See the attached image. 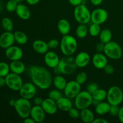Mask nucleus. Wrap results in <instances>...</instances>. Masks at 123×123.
<instances>
[{
    "label": "nucleus",
    "instance_id": "1",
    "mask_svg": "<svg viewBox=\"0 0 123 123\" xmlns=\"http://www.w3.org/2000/svg\"><path fill=\"white\" fill-rule=\"evenodd\" d=\"M29 73L31 82L40 90H47L52 85V76L45 67L32 66L29 69Z\"/></svg>",
    "mask_w": 123,
    "mask_h": 123
},
{
    "label": "nucleus",
    "instance_id": "2",
    "mask_svg": "<svg viewBox=\"0 0 123 123\" xmlns=\"http://www.w3.org/2000/svg\"><path fill=\"white\" fill-rule=\"evenodd\" d=\"M77 67L74 58L72 56H66L60 59L58 66L54 68V72L56 74L70 75L76 70Z\"/></svg>",
    "mask_w": 123,
    "mask_h": 123
},
{
    "label": "nucleus",
    "instance_id": "3",
    "mask_svg": "<svg viewBox=\"0 0 123 123\" xmlns=\"http://www.w3.org/2000/svg\"><path fill=\"white\" fill-rule=\"evenodd\" d=\"M61 52L65 56H72L76 52L78 48V42L74 37L67 34L63 36L60 43Z\"/></svg>",
    "mask_w": 123,
    "mask_h": 123
},
{
    "label": "nucleus",
    "instance_id": "4",
    "mask_svg": "<svg viewBox=\"0 0 123 123\" xmlns=\"http://www.w3.org/2000/svg\"><path fill=\"white\" fill-rule=\"evenodd\" d=\"M91 13L90 10L84 4L79 5L74 8L73 16L79 24H87L91 21Z\"/></svg>",
    "mask_w": 123,
    "mask_h": 123
},
{
    "label": "nucleus",
    "instance_id": "5",
    "mask_svg": "<svg viewBox=\"0 0 123 123\" xmlns=\"http://www.w3.org/2000/svg\"><path fill=\"white\" fill-rule=\"evenodd\" d=\"M103 53L109 58L112 60H119L122 57L123 48L116 42L111 41L105 45Z\"/></svg>",
    "mask_w": 123,
    "mask_h": 123
},
{
    "label": "nucleus",
    "instance_id": "6",
    "mask_svg": "<svg viewBox=\"0 0 123 123\" xmlns=\"http://www.w3.org/2000/svg\"><path fill=\"white\" fill-rule=\"evenodd\" d=\"M92 101L93 98L92 94L86 90L80 91L74 98L75 107L80 111L88 108L90 106L92 105Z\"/></svg>",
    "mask_w": 123,
    "mask_h": 123
},
{
    "label": "nucleus",
    "instance_id": "7",
    "mask_svg": "<svg viewBox=\"0 0 123 123\" xmlns=\"http://www.w3.org/2000/svg\"><path fill=\"white\" fill-rule=\"evenodd\" d=\"M14 108L18 115L22 118L24 119L30 116L32 105L30 100L20 98L16 100Z\"/></svg>",
    "mask_w": 123,
    "mask_h": 123
},
{
    "label": "nucleus",
    "instance_id": "8",
    "mask_svg": "<svg viewBox=\"0 0 123 123\" xmlns=\"http://www.w3.org/2000/svg\"><path fill=\"white\" fill-rule=\"evenodd\" d=\"M107 102L111 105H120L123 101V92L118 86H112L107 91Z\"/></svg>",
    "mask_w": 123,
    "mask_h": 123
},
{
    "label": "nucleus",
    "instance_id": "9",
    "mask_svg": "<svg viewBox=\"0 0 123 123\" xmlns=\"http://www.w3.org/2000/svg\"><path fill=\"white\" fill-rule=\"evenodd\" d=\"M6 85L12 91H19L22 86L23 80L20 74L10 73L6 77Z\"/></svg>",
    "mask_w": 123,
    "mask_h": 123
},
{
    "label": "nucleus",
    "instance_id": "10",
    "mask_svg": "<svg viewBox=\"0 0 123 123\" xmlns=\"http://www.w3.org/2000/svg\"><path fill=\"white\" fill-rule=\"evenodd\" d=\"M80 91L81 85L76 80H72L67 82L64 90V95L70 99H74Z\"/></svg>",
    "mask_w": 123,
    "mask_h": 123
},
{
    "label": "nucleus",
    "instance_id": "11",
    "mask_svg": "<svg viewBox=\"0 0 123 123\" xmlns=\"http://www.w3.org/2000/svg\"><path fill=\"white\" fill-rule=\"evenodd\" d=\"M20 97L31 100L35 97L37 92V86L31 82L24 83L19 91Z\"/></svg>",
    "mask_w": 123,
    "mask_h": 123
},
{
    "label": "nucleus",
    "instance_id": "12",
    "mask_svg": "<svg viewBox=\"0 0 123 123\" xmlns=\"http://www.w3.org/2000/svg\"><path fill=\"white\" fill-rule=\"evenodd\" d=\"M108 18V13L103 8H97L91 13V21L94 24L102 25Z\"/></svg>",
    "mask_w": 123,
    "mask_h": 123
},
{
    "label": "nucleus",
    "instance_id": "13",
    "mask_svg": "<svg viewBox=\"0 0 123 123\" xmlns=\"http://www.w3.org/2000/svg\"><path fill=\"white\" fill-rule=\"evenodd\" d=\"M5 54L8 60L16 61L21 60L23 56V51L20 47L13 45L6 49Z\"/></svg>",
    "mask_w": 123,
    "mask_h": 123
},
{
    "label": "nucleus",
    "instance_id": "14",
    "mask_svg": "<svg viewBox=\"0 0 123 123\" xmlns=\"http://www.w3.org/2000/svg\"><path fill=\"white\" fill-rule=\"evenodd\" d=\"M60 58L58 55L54 51L48 50L44 56V61L45 64L50 68H54L58 66Z\"/></svg>",
    "mask_w": 123,
    "mask_h": 123
},
{
    "label": "nucleus",
    "instance_id": "15",
    "mask_svg": "<svg viewBox=\"0 0 123 123\" xmlns=\"http://www.w3.org/2000/svg\"><path fill=\"white\" fill-rule=\"evenodd\" d=\"M36 122L41 123L44 122L46 117V112L41 106L34 105L32 106L30 116Z\"/></svg>",
    "mask_w": 123,
    "mask_h": 123
},
{
    "label": "nucleus",
    "instance_id": "16",
    "mask_svg": "<svg viewBox=\"0 0 123 123\" xmlns=\"http://www.w3.org/2000/svg\"><path fill=\"white\" fill-rule=\"evenodd\" d=\"M92 63L97 69H103L108 64V57L104 53L97 52L92 56Z\"/></svg>",
    "mask_w": 123,
    "mask_h": 123
},
{
    "label": "nucleus",
    "instance_id": "17",
    "mask_svg": "<svg viewBox=\"0 0 123 123\" xmlns=\"http://www.w3.org/2000/svg\"><path fill=\"white\" fill-rule=\"evenodd\" d=\"M41 106L44 109L46 114L50 115L56 114L58 109L56 102L49 97L43 99Z\"/></svg>",
    "mask_w": 123,
    "mask_h": 123
},
{
    "label": "nucleus",
    "instance_id": "18",
    "mask_svg": "<svg viewBox=\"0 0 123 123\" xmlns=\"http://www.w3.org/2000/svg\"><path fill=\"white\" fill-rule=\"evenodd\" d=\"M14 40V33L10 31H6L0 36V47L2 49L7 48L13 45Z\"/></svg>",
    "mask_w": 123,
    "mask_h": 123
},
{
    "label": "nucleus",
    "instance_id": "19",
    "mask_svg": "<svg viewBox=\"0 0 123 123\" xmlns=\"http://www.w3.org/2000/svg\"><path fill=\"white\" fill-rule=\"evenodd\" d=\"M76 64L79 68H84L86 67L91 61V56L86 52H80L78 53L74 58Z\"/></svg>",
    "mask_w": 123,
    "mask_h": 123
},
{
    "label": "nucleus",
    "instance_id": "20",
    "mask_svg": "<svg viewBox=\"0 0 123 123\" xmlns=\"http://www.w3.org/2000/svg\"><path fill=\"white\" fill-rule=\"evenodd\" d=\"M32 49L36 52L39 54H45L49 50L48 43L42 40H36L32 44Z\"/></svg>",
    "mask_w": 123,
    "mask_h": 123
},
{
    "label": "nucleus",
    "instance_id": "21",
    "mask_svg": "<svg viewBox=\"0 0 123 123\" xmlns=\"http://www.w3.org/2000/svg\"><path fill=\"white\" fill-rule=\"evenodd\" d=\"M15 12L20 19L24 20H28L31 15V11L28 7L23 4H18Z\"/></svg>",
    "mask_w": 123,
    "mask_h": 123
},
{
    "label": "nucleus",
    "instance_id": "22",
    "mask_svg": "<svg viewBox=\"0 0 123 123\" xmlns=\"http://www.w3.org/2000/svg\"><path fill=\"white\" fill-rule=\"evenodd\" d=\"M58 109L63 112H68L73 107V104L70 98L62 96L56 101Z\"/></svg>",
    "mask_w": 123,
    "mask_h": 123
},
{
    "label": "nucleus",
    "instance_id": "23",
    "mask_svg": "<svg viewBox=\"0 0 123 123\" xmlns=\"http://www.w3.org/2000/svg\"><path fill=\"white\" fill-rule=\"evenodd\" d=\"M57 29L62 36L69 34L71 30L70 23L66 19H60L57 23Z\"/></svg>",
    "mask_w": 123,
    "mask_h": 123
},
{
    "label": "nucleus",
    "instance_id": "24",
    "mask_svg": "<svg viewBox=\"0 0 123 123\" xmlns=\"http://www.w3.org/2000/svg\"><path fill=\"white\" fill-rule=\"evenodd\" d=\"M9 66L11 72L16 74H21L25 70V65L20 60L12 61Z\"/></svg>",
    "mask_w": 123,
    "mask_h": 123
},
{
    "label": "nucleus",
    "instance_id": "25",
    "mask_svg": "<svg viewBox=\"0 0 123 123\" xmlns=\"http://www.w3.org/2000/svg\"><path fill=\"white\" fill-rule=\"evenodd\" d=\"M80 118L85 123H92L95 119L94 114L91 109L88 108L80 110Z\"/></svg>",
    "mask_w": 123,
    "mask_h": 123
},
{
    "label": "nucleus",
    "instance_id": "26",
    "mask_svg": "<svg viewBox=\"0 0 123 123\" xmlns=\"http://www.w3.org/2000/svg\"><path fill=\"white\" fill-rule=\"evenodd\" d=\"M67 82L66 78L60 74H56L54 78H53L52 84L55 86V88L60 90V91H64Z\"/></svg>",
    "mask_w": 123,
    "mask_h": 123
},
{
    "label": "nucleus",
    "instance_id": "27",
    "mask_svg": "<svg viewBox=\"0 0 123 123\" xmlns=\"http://www.w3.org/2000/svg\"><path fill=\"white\" fill-rule=\"evenodd\" d=\"M111 108V105L108 102H106L103 101L100 102L96 106L95 111L96 114L99 115H104L109 114Z\"/></svg>",
    "mask_w": 123,
    "mask_h": 123
},
{
    "label": "nucleus",
    "instance_id": "28",
    "mask_svg": "<svg viewBox=\"0 0 123 123\" xmlns=\"http://www.w3.org/2000/svg\"><path fill=\"white\" fill-rule=\"evenodd\" d=\"M100 41L104 44H106L108 42H111L112 38V33L109 29L105 28L101 31L99 36Z\"/></svg>",
    "mask_w": 123,
    "mask_h": 123
},
{
    "label": "nucleus",
    "instance_id": "29",
    "mask_svg": "<svg viewBox=\"0 0 123 123\" xmlns=\"http://www.w3.org/2000/svg\"><path fill=\"white\" fill-rule=\"evenodd\" d=\"M14 37L15 42L20 45L26 44L28 41V38L26 34L22 31H16L14 32Z\"/></svg>",
    "mask_w": 123,
    "mask_h": 123
},
{
    "label": "nucleus",
    "instance_id": "30",
    "mask_svg": "<svg viewBox=\"0 0 123 123\" xmlns=\"http://www.w3.org/2000/svg\"><path fill=\"white\" fill-rule=\"evenodd\" d=\"M91 94L94 100L98 101L99 102H103L106 99L107 91L103 88H98Z\"/></svg>",
    "mask_w": 123,
    "mask_h": 123
},
{
    "label": "nucleus",
    "instance_id": "31",
    "mask_svg": "<svg viewBox=\"0 0 123 123\" xmlns=\"http://www.w3.org/2000/svg\"><path fill=\"white\" fill-rule=\"evenodd\" d=\"M88 34V28L86 24H79L76 28V35L79 38H84Z\"/></svg>",
    "mask_w": 123,
    "mask_h": 123
},
{
    "label": "nucleus",
    "instance_id": "32",
    "mask_svg": "<svg viewBox=\"0 0 123 123\" xmlns=\"http://www.w3.org/2000/svg\"><path fill=\"white\" fill-rule=\"evenodd\" d=\"M1 25L2 28L6 31H10L12 32L14 28V25L12 19L9 18L5 17L1 20Z\"/></svg>",
    "mask_w": 123,
    "mask_h": 123
},
{
    "label": "nucleus",
    "instance_id": "33",
    "mask_svg": "<svg viewBox=\"0 0 123 123\" xmlns=\"http://www.w3.org/2000/svg\"><path fill=\"white\" fill-rule=\"evenodd\" d=\"M101 31L102 30H101L100 25L97 24L92 23V24L88 28V33L92 37H97L99 36Z\"/></svg>",
    "mask_w": 123,
    "mask_h": 123
},
{
    "label": "nucleus",
    "instance_id": "34",
    "mask_svg": "<svg viewBox=\"0 0 123 123\" xmlns=\"http://www.w3.org/2000/svg\"><path fill=\"white\" fill-rule=\"evenodd\" d=\"M48 96H49V98L54 100L55 102H56V101L58 99H60L61 97L64 96L62 92H61V91L56 88L54 89V90H50V91H49Z\"/></svg>",
    "mask_w": 123,
    "mask_h": 123
},
{
    "label": "nucleus",
    "instance_id": "35",
    "mask_svg": "<svg viewBox=\"0 0 123 123\" xmlns=\"http://www.w3.org/2000/svg\"><path fill=\"white\" fill-rule=\"evenodd\" d=\"M10 72V66L5 62H0V76L6 77Z\"/></svg>",
    "mask_w": 123,
    "mask_h": 123
},
{
    "label": "nucleus",
    "instance_id": "36",
    "mask_svg": "<svg viewBox=\"0 0 123 123\" xmlns=\"http://www.w3.org/2000/svg\"><path fill=\"white\" fill-rule=\"evenodd\" d=\"M75 80L80 85L85 84L87 80V74L85 72H80L77 74Z\"/></svg>",
    "mask_w": 123,
    "mask_h": 123
},
{
    "label": "nucleus",
    "instance_id": "37",
    "mask_svg": "<svg viewBox=\"0 0 123 123\" xmlns=\"http://www.w3.org/2000/svg\"><path fill=\"white\" fill-rule=\"evenodd\" d=\"M18 2L14 0H9L7 2L6 6V8L8 12H15L16 10L17 7H18Z\"/></svg>",
    "mask_w": 123,
    "mask_h": 123
},
{
    "label": "nucleus",
    "instance_id": "38",
    "mask_svg": "<svg viewBox=\"0 0 123 123\" xmlns=\"http://www.w3.org/2000/svg\"><path fill=\"white\" fill-rule=\"evenodd\" d=\"M68 115L72 119H78L80 118V112L79 110L76 108H73L72 107L68 111Z\"/></svg>",
    "mask_w": 123,
    "mask_h": 123
},
{
    "label": "nucleus",
    "instance_id": "39",
    "mask_svg": "<svg viewBox=\"0 0 123 123\" xmlns=\"http://www.w3.org/2000/svg\"><path fill=\"white\" fill-rule=\"evenodd\" d=\"M60 42H59L57 39H55V38L50 40H49V42H48L49 48L51 49H56L58 47H60Z\"/></svg>",
    "mask_w": 123,
    "mask_h": 123
},
{
    "label": "nucleus",
    "instance_id": "40",
    "mask_svg": "<svg viewBox=\"0 0 123 123\" xmlns=\"http://www.w3.org/2000/svg\"><path fill=\"white\" fill-rule=\"evenodd\" d=\"M98 88H99L98 84L95 82H92L90 83V84H89L87 85V86H86V91H88L90 93L92 94Z\"/></svg>",
    "mask_w": 123,
    "mask_h": 123
},
{
    "label": "nucleus",
    "instance_id": "41",
    "mask_svg": "<svg viewBox=\"0 0 123 123\" xmlns=\"http://www.w3.org/2000/svg\"><path fill=\"white\" fill-rule=\"evenodd\" d=\"M119 110H120V107L119 105H111L110 110H109V114L112 116H118Z\"/></svg>",
    "mask_w": 123,
    "mask_h": 123
},
{
    "label": "nucleus",
    "instance_id": "42",
    "mask_svg": "<svg viewBox=\"0 0 123 123\" xmlns=\"http://www.w3.org/2000/svg\"><path fill=\"white\" fill-rule=\"evenodd\" d=\"M103 70H104V72L108 74H113L114 71H115V68H114V66L111 64H108L105 67Z\"/></svg>",
    "mask_w": 123,
    "mask_h": 123
},
{
    "label": "nucleus",
    "instance_id": "43",
    "mask_svg": "<svg viewBox=\"0 0 123 123\" xmlns=\"http://www.w3.org/2000/svg\"><path fill=\"white\" fill-rule=\"evenodd\" d=\"M105 44H104V43H102V42H100V43H98V44L96 45V50H97V52H103L105 49Z\"/></svg>",
    "mask_w": 123,
    "mask_h": 123
},
{
    "label": "nucleus",
    "instance_id": "44",
    "mask_svg": "<svg viewBox=\"0 0 123 123\" xmlns=\"http://www.w3.org/2000/svg\"><path fill=\"white\" fill-rule=\"evenodd\" d=\"M68 1L72 6L74 7H76L82 4V0H68Z\"/></svg>",
    "mask_w": 123,
    "mask_h": 123
},
{
    "label": "nucleus",
    "instance_id": "45",
    "mask_svg": "<svg viewBox=\"0 0 123 123\" xmlns=\"http://www.w3.org/2000/svg\"><path fill=\"white\" fill-rule=\"evenodd\" d=\"M43 99L41 98L40 97H36L34 98L33 102L34 103V105L41 106L42 104V102H43Z\"/></svg>",
    "mask_w": 123,
    "mask_h": 123
},
{
    "label": "nucleus",
    "instance_id": "46",
    "mask_svg": "<svg viewBox=\"0 0 123 123\" xmlns=\"http://www.w3.org/2000/svg\"><path fill=\"white\" fill-rule=\"evenodd\" d=\"M108 120L106 119L103 118H95L94 120L93 121L92 123H108Z\"/></svg>",
    "mask_w": 123,
    "mask_h": 123
},
{
    "label": "nucleus",
    "instance_id": "47",
    "mask_svg": "<svg viewBox=\"0 0 123 123\" xmlns=\"http://www.w3.org/2000/svg\"><path fill=\"white\" fill-rule=\"evenodd\" d=\"M118 117L119 120L121 123H123V106L120 108L118 114Z\"/></svg>",
    "mask_w": 123,
    "mask_h": 123
},
{
    "label": "nucleus",
    "instance_id": "48",
    "mask_svg": "<svg viewBox=\"0 0 123 123\" xmlns=\"http://www.w3.org/2000/svg\"><path fill=\"white\" fill-rule=\"evenodd\" d=\"M90 1L93 6H98L102 3L103 0H90Z\"/></svg>",
    "mask_w": 123,
    "mask_h": 123
},
{
    "label": "nucleus",
    "instance_id": "49",
    "mask_svg": "<svg viewBox=\"0 0 123 123\" xmlns=\"http://www.w3.org/2000/svg\"><path fill=\"white\" fill-rule=\"evenodd\" d=\"M26 1L29 5L34 6V5L37 4L40 1V0H26Z\"/></svg>",
    "mask_w": 123,
    "mask_h": 123
},
{
    "label": "nucleus",
    "instance_id": "50",
    "mask_svg": "<svg viewBox=\"0 0 123 123\" xmlns=\"http://www.w3.org/2000/svg\"><path fill=\"white\" fill-rule=\"evenodd\" d=\"M24 123H36L34 120L31 117H28L27 118H25L24 119Z\"/></svg>",
    "mask_w": 123,
    "mask_h": 123
},
{
    "label": "nucleus",
    "instance_id": "51",
    "mask_svg": "<svg viewBox=\"0 0 123 123\" xmlns=\"http://www.w3.org/2000/svg\"><path fill=\"white\" fill-rule=\"evenodd\" d=\"M6 85V78L5 77L0 76V88Z\"/></svg>",
    "mask_w": 123,
    "mask_h": 123
},
{
    "label": "nucleus",
    "instance_id": "52",
    "mask_svg": "<svg viewBox=\"0 0 123 123\" xmlns=\"http://www.w3.org/2000/svg\"><path fill=\"white\" fill-rule=\"evenodd\" d=\"M15 103H16V100H11L9 102V104L10 106L14 107V105H15Z\"/></svg>",
    "mask_w": 123,
    "mask_h": 123
},
{
    "label": "nucleus",
    "instance_id": "53",
    "mask_svg": "<svg viewBox=\"0 0 123 123\" xmlns=\"http://www.w3.org/2000/svg\"><path fill=\"white\" fill-rule=\"evenodd\" d=\"M14 1H16L17 2H18V3H20V2H21L23 0H14Z\"/></svg>",
    "mask_w": 123,
    "mask_h": 123
},
{
    "label": "nucleus",
    "instance_id": "54",
    "mask_svg": "<svg viewBox=\"0 0 123 123\" xmlns=\"http://www.w3.org/2000/svg\"><path fill=\"white\" fill-rule=\"evenodd\" d=\"M122 48H123V47H122Z\"/></svg>",
    "mask_w": 123,
    "mask_h": 123
}]
</instances>
